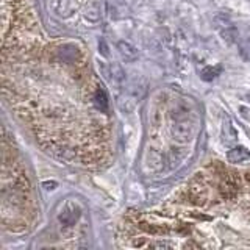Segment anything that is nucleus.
<instances>
[{
  "label": "nucleus",
  "instance_id": "1",
  "mask_svg": "<svg viewBox=\"0 0 250 250\" xmlns=\"http://www.w3.org/2000/svg\"><path fill=\"white\" fill-rule=\"evenodd\" d=\"M194 133H195V125L189 117L174 121V124H172V127H170V136L180 144L189 143L194 138Z\"/></svg>",
  "mask_w": 250,
  "mask_h": 250
},
{
  "label": "nucleus",
  "instance_id": "2",
  "mask_svg": "<svg viewBox=\"0 0 250 250\" xmlns=\"http://www.w3.org/2000/svg\"><path fill=\"white\" fill-rule=\"evenodd\" d=\"M214 25H216V30L219 31V35L222 36V39L225 42L231 44L238 39V30L227 14H224V13L216 14L214 16Z\"/></svg>",
  "mask_w": 250,
  "mask_h": 250
},
{
  "label": "nucleus",
  "instance_id": "3",
  "mask_svg": "<svg viewBox=\"0 0 250 250\" xmlns=\"http://www.w3.org/2000/svg\"><path fill=\"white\" fill-rule=\"evenodd\" d=\"M164 163H166V156L158 148L150 147L146 153V166L150 169L152 172H160L164 167Z\"/></svg>",
  "mask_w": 250,
  "mask_h": 250
},
{
  "label": "nucleus",
  "instance_id": "4",
  "mask_svg": "<svg viewBox=\"0 0 250 250\" xmlns=\"http://www.w3.org/2000/svg\"><path fill=\"white\" fill-rule=\"evenodd\" d=\"M78 57H80V52L77 50L74 44H62L57 50V58L64 64H74V62H77Z\"/></svg>",
  "mask_w": 250,
  "mask_h": 250
},
{
  "label": "nucleus",
  "instance_id": "5",
  "mask_svg": "<svg viewBox=\"0 0 250 250\" xmlns=\"http://www.w3.org/2000/svg\"><path fill=\"white\" fill-rule=\"evenodd\" d=\"M239 191V180L231 175H225L221 183V195L224 199H233Z\"/></svg>",
  "mask_w": 250,
  "mask_h": 250
},
{
  "label": "nucleus",
  "instance_id": "6",
  "mask_svg": "<svg viewBox=\"0 0 250 250\" xmlns=\"http://www.w3.org/2000/svg\"><path fill=\"white\" fill-rule=\"evenodd\" d=\"M188 195H189V199L194 202V203H197V205H203L208 197V191H207V188L205 185H203L200 180H195V182L191 185V188L188 189Z\"/></svg>",
  "mask_w": 250,
  "mask_h": 250
},
{
  "label": "nucleus",
  "instance_id": "7",
  "mask_svg": "<svg viewBox=\"0 0 250 250\" xmlns=\"http://www.w3.org/2000/svg\"><path fill=\"white\" fill-rule=\"evenodd\" d=\"M78 217H80V209H77L75 205H72V203H69V205L61 211V214L58 216L62 227H72L77 222Z\"/></svg>",
  "mask_w": 250,
  "mask_h": 250
},
{
  "label": "nucleus",
  "instance_id": "8",
  "mask_svg": "<svg viewBox=\"0 0 250 250\" xmlns=\"http://www.w3.org/2000/svg\"><path fill=\"white\" fill-rule=\"evenodd\" d=\"M227 160H229V163H231V164L244 163V161L250 160V150L247 147H242V146L233 147L231 150H229V153H227Z\"/></svg>",
  "mask_w": 250,
  "mask_h": 250
},
{
  "label": "nucleus",
  "instance_id": "9",
  "mask_svg": "<svg viewBox=\"0 0 250 250\" xmlns=\"http://www.w3.org/2000/svg\"><path fill=\"white\" fill-rule=\"evenodd\" d=\"M78 10V2L77 0H60L55 6V13L61 18H69L72 16V13H75Z\"/></svg>",
  "mask_w": 250,
  "mask_h": 250
},
{
  "label": "nucleus",
  "instance_id": "10",
  "mask_svg": "<svg viewBox=\"0 0 250 250\" xmlns=\"http://www.w3.org/2000/svg\"><path fill=\"white\" fill-rule=\"evenodd\" d=\"M117 52L121 53V57L125 61H135L138 58V50L136 47L128 41H119L117 42Z\"/></svg>",
  "mask_w": 250,
  "mask_h": 250
},
{
  "label": "nucleus",
  "instance_id": "11",
  "mask_svg": "<svg viewBox=\"0 0 250 250\" xmlns=\"http://www.w3.org/2000/svg\"><path fill=\"white\" fill-rule=\"evenodd\" d=\"M222 136H224V144H227V146H233L238 141V131L233 127V124L229 117H225L224 119Z\"/></svg>",
  "mask_w": 250,
  "mask_h": 250
},
{
  "label": "nucleus",
  "instance_id": "12",
  "mask_svg": "<svg viewBox=\"0 0 250 250\" xmlns=\"http://www.w3.org/2000/svg\"><path fill=\"white\" fill-rule=\"evenodd\" d=\"M92 100H94V105H96L100 111H108V97H106V92L104 91V88H96L92 94Z\"/></svg>",
  "mask_w": 250,
  "mask_h": 250
},
{
  "label": "nucleus",
  "instance_id": "13",
  "mask_svg": "<svg viewBox=\"0 0 250 250\" xmlns=\"http://www.w3.org/2000/svg\"><path fill=\"white\" fill-rule=\"evenodd\" d=\"M100 6L97 2H91L88 6H86V11H84V19H88L89 22H97L100 19Z\"/></svg>",
  "mask_w": 250,
  "mask_h": 250
},
{
  "label": "nucleus",
  "instance_id": "14",
  "mask_svg": "<svg viewBox=\"0 0 250 250\" xmlns=\"http://www.w3.org/2000/svg\"><path fill=\"white\" fill-rule=\"evenodd\" d=\"M188 113H189V108H188L185 104H182V102H178V104L174 105V108L170 109V117H172V121L185 119V117L189 116Z\"/></svg>",
  "mask_w": 250,
  "mask_h": 250
},
{
  "label": "nucleus",
  "instance_id": "15",
  "mask_svg": "<svg viewBox=\"0 0 250 250\" xmlns=\"http://www.w3.org/2000/svg\"><path fill=\"white\" fill-rule=\"evenodd\" d=\"M219 72H221V67H205L202 70V78L205 82H209V80H213V78H216L217 75H219Z\"/></svg>",
  "mask_w": 250,
  "mask_h": 250
},
{
  "label": "nucleus",
  "instance_id": "16",
  "mask_svg": "<svg viewBox=\"0 0 250 250\" xmlns=\"http://www.w3.org/2000/svg\"><path fill=\"white\" fill-rule=\"evenodd\" d=\"M239 114H241L242 119H246L247 122H250V108L241 105V106H239Z\"/></svg>",
  "mask_w": 250,
  "mask_h": 250
},
{
  "label": "nucleus",
  "instance_id": "17",
  "mask_svg": "<svg viewBox=\"0 0 250 250\" xmlns=\"http://www.w3.org/2000/svg\"><path fill=\"white\" fill-rule=\"evenodd\" d=\"M42 186H44V189L52 191V189H55V188L58 186V183H57V182H44V183H42Z\"/></svg>",
  "mask_w": 250,
  "mask_h": 250
},
{
  "label": "nucleus",
  "instance_id": "18",
  "mask_svg": "<svg viewBox=\"0 0 250 250\" xmlns=\"http://www.w3.org/2000/svg\"><path fill=\"white\" fill-rule=\"evenodd\" d=\"M247 182L250 183V172H249V174H247Z\"/></svg>",
  "mask_w": 250,
  "mask_h": 250
}]
</instances>
